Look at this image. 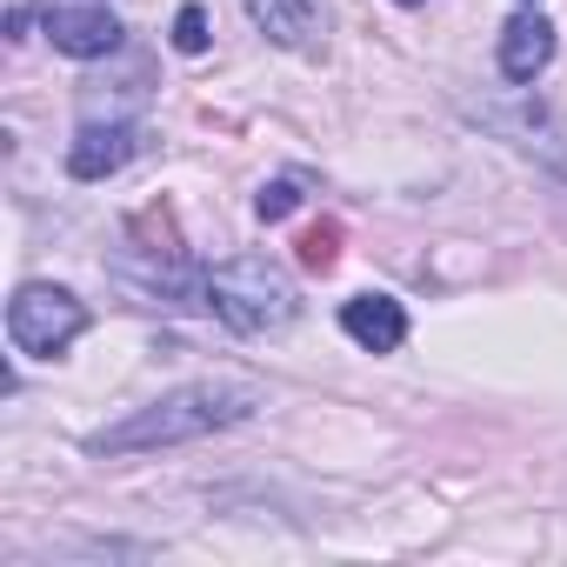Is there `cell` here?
<instances>
[{
  "label": "cell",
  "instance_id": "obj_1",
  "mask_svg": "<svg viewBox=\"0 0 567 567\" xmlns=\"http://www.w3.org/2000/svg\"><path fill=\"white\" fill-rule=\"evenodd\" d=\"M254 408H260V394L240 388V381H194V388H174V394H161L154 408H134L127 421L87 434V454H147V447L207 441V434H220V427H240Z\"/></svg>",
  "mask_w": 567,
  "mask_h": 567
},
{
  "label": "cell",
  "instance_id": "obj_2",
  "mask_svg": "<svg viewBox=\"0 0 567 567\" xmlns=\"http://www.w3.org/2000/svg\"><path fill=\"white\" fill-rule=\"evenodd\" d=\"M207 308L234 328V334H280L301 315L295 280L280 274V260L267 254H234L207 274Z\"/></svg>",
  "mask_w": 567,
  "mask_h": 567
},
{
  "label": "cell",
  "instance_id": "obj_3",
  "mask_svg": "<svg viewBox=\"0 0 567 567\" xmlns=\"http://www.w3.org/2000/svg\"><path fill=\"white\" fill-rule=\"evenodd\" d=\"M87 334V308L68 288H48V280H28V288L8 301V341L28 361H54Z\"/></svg>",
  "mask_w": 567,
  "mask_h": 567
},
{
  "label": "cell",
  "instance_id": "obj_4",
  "mask_svg": "<svg viewBox=\"0 0 567 567\" xmlns=\"http://www.w3.org/2000/svg\"><path fill=\"white\" fill-rule=\"evenodd\" d=\"M247 14H254V28L274 48H288V54H315L321 34H328V8H321V0H247Z\"/></svg>",
  "mask_w": 567,
  "mask_h": 567
},
{
  "label": "cell",
  "instance_id": "obj_5",
  "mask_svg": "<svg viewBox=\"0 0 567 567\" xmlns=\"http://www.w3.org/2000/svg\"><path fill=\"white\" fill-rule=\"evenodd\" d=\"M141 154V127H127V121H87L81 134H74V147H68V174L74 181H107V174H121L127 161Z\"/></svg>",
  "mask_w": 567,
  "mask_h": 567
},
{
  "label": "cell",
  "instance_id": "obj_6",
  "mask_svg": "<svg viewBox=\"0 0 567 567\" xmlns=\"http://www.w3.org/2000/svg\"><path fill=\"white\" fill-rule=\"evenodd\" d=\"M121 34H127V28H121L107 8H48V41H54L61 54H74V61H101V54H114Z\"/></svg>",
  "mask_w": 567,
  "mask_h": 567
},
{
  "label": "cell",
  "instance_id": "obj_7",
  "mask_svg": "<svg viewBox=\"0 0 567 567\" xmlns=\"http://www.w3.org/2000/svg\"><path fill=\"white\" fill-rule=\"evenodd\" d=\"M341 328H348V341H361L368 354H394V348L408 341V315H401L394 295H361V301H348V308H341Z\"/></svg>",
  "mask_w": 567,
  "mask_h": 567
},
{
  "label": "cell",
  "instance_id": "obj_8",
  "mask_svg": "<svg viewBox=\"0 0 567 567\" xmlns=\"http://www.w3.org/2000/svg\"><path fill=\"white\" fill-rule=\"evenodd\" d=\"M547 61H554V28L540 14H514L501 28V74L507 81H534Z\"/></svg>",
  "mask_w": 567,
  "mask_h": 567
},
{
  "label": "cell",
  "instance_id": "obj_9",
  "mask_svg": "<svg viewBox=\"0 0 567 567\" xmlns=\"http://www.w3.org/2000/svg\"><path fill=\"white\" fill-rule=\"evenodd\" d=\"M301 260H308L315 274H328V267L341 260V227H334V220H321V227H308V234H301Z\"/></svg>",
  "mask_w": 567,
  "mask_h": 567
},
{
  "label": "cell",
  "instance_id": "obj_10",
  "mask_svg": "<svg viewBox=\"0 0 567 567\" xmlns=\"http://www.w3.org/2000/svg\"><path fill=\"white\" fill-rule=\"evenodd\" d=\"M254 207H260V220H288V214L301 207V187H295V181H267Z\"/></svg>",
  "mask_w": 567,
  "mask_h": 567
},
{
  "label": "cell",
  "instance_id": "obj_11",
  "mask_svg": "<svg viewBox=\"0 0 567 567\" xmlns=\"http://www.w3.org/2000/svg\"><path fill=\"white\" fill-rule=\"evenodd\" d=\"M174 48L181 54H207V14L200 8H181L174 14Z\"/></svg>",
  "mask_w": 567,
  "mask_h": 567
},
{
  "label": "cell",
  "instance_id": "obj_12",
  "mask_svg": "<svg viewBox=\"0 0 567 567\" xmlns=\"http://www.w3.org/2000/svg\"><path fill=\"white\" fill-rule=\"evenodd\" d=\"M394 8H421V0H394Z\"/></svg>",
  "mask_w": 567,
  "mask_h": 567
}]
</instances>
